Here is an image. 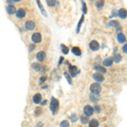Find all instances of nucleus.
<instances>
[{
	"instance_id": "2f4dec72",
	"label": "nucleus",
	"mask_w": 127,
	"mask_h": 127,
	"mask_svg": "<svg viewBox=\"0 0 127 127\" xmlns=\"http://www.w3.org/2000/svg\"><path fill=\"white\" fill-rule=\"evenodd\" d=\"M77 120H78V118H77V114H72L70 116V120L71 122H75L77 121Z\"/></svg>"
},
{
	"instance_id": "58836bf2",
	"label": "nucleus",
	"mask_w": 127,
	"mask_h": 127,
	"mask_svg": "<svg viewBox=\"0 0 127 127\" xmlns=\"http://www.w3.org/2000/svg\"><path fill=\"white\" fill-rule=\"evenodd\" d=\"M7 3H8V4H10V5H11V3H11V0H7Z\"/></svg>"
},
{
	"instance_id": "f03ea898",
	"label": "nucleus",
	"mask_w": 127,
	"mask_h": 127,
	"mask_svg": "<svg viewBox=\"0 0 127 127\" xmlns=\"http://www.w3.org/2000/svg\"><path fill=\"white\" fill-rule=\"evenodd\" d=\"M90 90H91V92H92V94L98 95L99 93L101 92V91H102V86H101L100 84H98V83H97V82L92 83L90 86Z\"/></svg>"
},
{
	"instance_id": "aec40b11",
	"label": "nucleus",
	"mask_w": 127,
	"mask_h": 127,
	"mask_svg": "<svg viewBox=\"0 0 127 127\" xmlns=\"http://www.w3.org/2000/svg\"><path fill=\"white\" fill-rule=\"evenodd\" d=\"M89 123V127H98L99 126V122L97 120H95V119H93V120H91Z\"/></svg>"
},
{
	"instance_id": "423d86ee",
	"label": "nucleus",
	"mask_w": 127,
	"mask_h": 127,
	"mask_svg": "<svg viewBox=\"0 0 127 127\" xmlns=\"http://www.w3.org/2000/svg\"><path fill=\"white\" fill-rule=\"evenodd\" d=\"M25 29L28 30V31H33L36 27V24L34 21H27L26 22H25Z\"/></svg>"
},
{
	"instance_id": "a19ab883",
	"label": "nucleus",
	"mask_w": 127,
	"mask_h": 127,
	"mask_svg": "<svg viewBox=\"0 0 127 127\" xmlns=\"http://www.w3.org/2000/svg\"><path fill=\"white\" fill-rule=\"evenodd\" d=\"M92 1H95V0H92Z\"/></svg>"
},
{
	"instance_id": "cd10ccee",
	"label": "nucleus",
	"mask_w": 127,
	"mask_h": 127,
	"mask_svg": "<svg viewBox=\"0 0 127 127\" xmlns=\"http://www.w3.org/2000/svg\"><path fill=\"white\" fill-rule=\"evenodd\" d=\"M81 123H83L84 125H86V124H87V123L89 122V120H88V118H87V116H86V115H81Z\"/></svg>"
},
{
	"instance_id": "f704fd0d",
	"label": "nucleus",
	"mask_w": 127,
	"mask_h": 127,
	"mask_svg": "<svg viewBox=\"0 0 127 127\" xmlns=\"http://www.w3.org/2000/svg\"><path fill=\"white\" fill-rule=\"evenodd\" d=\"M47 80V77L46 76H42L40 81H39V82H40V84H42V82H44L45 81Z\"/></svg>"
},
{
	"instance_id": "7ed1b4c3",
	"label": "nucleus",
	"mask_w": 127,
	"mask_h": 127,
	"mask_svg": "<svg viewBox=\"0 0 127 127\" xmlns=\"http://www.w3.org/2000/svg\"><path fill=\"white\" fill-rule=\"evenodd\" d=\"M31 40L34 43H40L42 42V35L39 32H35L31 36Z\"/></svg>"
},
{
	"instance_id": "f3484780",
	"label": "nucleus",
	"mask_w": 127,
	"mask_h": 127,
	"mask_svg": "<svg viewBox=\"0 0 127 127\" xmlns=\"http://www.w3.org/2000/svg\"><path fill=\"white\" fill-rule=\"evenodd\" d=\"M94 69L97 71H98V72H100V73H104V74H105L106 71H107L106 69H105L104 66H102V65H95Z\"/></svg>"
},
{
	"instance_id": "9b49d317",
	"label": "nucleus",
	"mask_w": 127,
	"mask_h": 127,
	"mask_svg": "<svg viewBox=\"0 0 127 127\" xmlns=\"http://www.w3.org/2000/svg\"><path fill=\"white\" fill-rule=\"evenodd\" d=\"M117 40L120 43H125V42L126 40V35L124 33H119L117 35Z\"/></svg>"
},
{
	"instance_id": "39448f33",
	"label": "nucleus",
	"mask_w": 127,
	"mask_h": 127,
	"mask_svg": "<svg viewBox=\"0 0 127 127\" xmlns=\"http://www.w3.org/2000/svg\"><path fill=\"white\" fill-rule=\"evenodd\" d=\"M89 47H90L91 50H92V51H98V49H99V47H100V45H99V43H98V41L92 40L90 42V44H89Z\"/></svg>"
},
{
	"instance_id": "412c9836",
	"label": "nucleus",
	"mask_w": 127,
	"mask_h": 127,
	"mask_svg": "<svg viewBox=\"0 0 127 127\" xmlns=\"http://www.w3.org/2000/svg\"><path fill=\"white\" fill-rule=\"evenodd\" d=\"M109 25L115 27V28H119V27L120 26V21H111L109 22Z\"/></svg>"
},
{
	"instance_id": "a211bd4d",
	"label": "nucleus",
	"mask_w": 127,
	"mask_h": 127,
	"mask_svg": "<svg viewBox=\"0 0 127 127\" xmlns=\"http://www.w3.org/2000/svg\"><path fill=\"white\" fill-rule=\"evenodd\" d=\"M83 21H84V15H82V16H81V20H80V21H79L78 25H77V27H76V31H75V32H76V34H78V33L80 32L81 28V25H82Z\"/></svg>"
},
{
	"instance_id": "5701e85b",
	"label": "nucleus",
	"mask_w": 127,
	"mask_h": 127,
	"mask_svg": "<svg viewBox=\"0 0 127 127\" xmlns=\"http://www.w3.org/2000/svg\"><path fill=\"white\" fill-rule=\"evenodd\" d=\"M104 0H98V2L96 3V7L99 9H102V8L104 7Z\"/></svg>"
},
{
	"instance_id": "2eb2a0df",
	"label": "nucleus",
	"mask_w": 127,
	"mask_h": 127,
	"mask_svg": "<svg viewBox=\"0 0 127 127\" xmlns=\"http://www.w3.org/2000/svg\"><path fill=\"white\" fill-rule=\"evenodd\" d=\"M118 15H119V16H120V18H121V19H126V15H127L126 9H120L118 12Z\"/></svg>"
},
{
	"instance_id": "9d476101",
	"label": "nucleus",
	"mask_w": 127,
	"mask_h": 127,
	"mask_svg": "<svg viewBox=\"0 0 127 127\" xmlns=\"http://www.w3.org/2000/svg\"><path fill=\"white\" fill-rule=\"evenodd\" d=\"M69 74L72 77H75L77 75V68L76 66H74V65H69Z\"/></svg>"
},
{
	"instance_id": "f8f14e48",
	"label": "nucleus",
	"mask_w": 127,
	"mask_h": 127,
	"mask_svg": "<svg viewBox=\"0 0 127 127\" xmlns=\"http://www.w3.org/2000/svg\"><path fill=\"white\" fill-rule=\"evenodd\" d=\"M6 10H7V13L9 15H14L16 12V9H15V7L14 5H9L6 8Z\"/></svg>"
},
{
	"instance_id": "7c9ffc66",
	"label": "nucleus",
	"mask_w": 127,
	"mask_h": 127,
	"mask_svg": "<svg viewBox=\"0 0 127 127\" xmlns=\"http://www.w3.org/2000/svg\"><path fill=\"white\" fill-rule=\"evenodd\" d=\"M93 111H94L95 113H97V114H99V113L101 112V107L99 106V105L96 104L94 108H93Z\"/></svg>"
},
{
	"instance_id": "ea45409f",
	"label": "nucleus",
	"mask_w": 127,
	"mask_h": 127,
	"mask_svg": "<svg viewBox=\"0 0 127 127\" xmlns=\"http://www.w3.org/2000/svg\"><path fill=\"white\" fill-rule=\"evenodd\" d=\"M12 1H13V2H20L21 0H12Z\"/></svg>"
},
{
	"instance_id": "72a5a7b5",
	"label": "nucleus",
	"mask_w": 127,
	"mask_h": 127,
	"mask_svg": "<svg viewBox=\"0 0 127 127\" xmlns=\"http://www.w3.org/2000/svg\"><path fill=\"white\" fill-rule=\"evenodd\" d=\"M35 47H36V46H35L34 43H31V44H30L29 45V51H30V52H32L33 50H35Z\"/></svg>"
},
{
	"instance_id": "1a4fd4ad",
	"label": "nucleus",
	"mask_w": 127,
	"mask_h": 127,
	"mask_svg": "<svg viewBox=\"0 0 127 127\" xmlns=\"http://www.w3.org/2000/svg\"><path fill=\"white\" fill-rule=\"evenodd\" d=\"M15 14H16V17L19 18V19H23V18L25 17V15H26L25 10L24 9H19L18 10H16Z\"/></svg>"
},
{
	"instance_id": "c85d7f7f",
	"label": "nucleus",
	"mask_w": 127,
	"mask_h": 127,
	"mask_svg": "<svg viewBox=\"0 0 127 127\" xmlns=\"http://www.w3.org/2000/svg\"><path fill=\"white\" fill-rule=\"evenodd\" d=\"M61 49H62V52L64 54H68L69 53V48L65 45H61Z\"/></svg>"
},
{
	"instance_id": "bb28decb",
	"label": "nucleus",
	"mask_w": 127,
	"mask_h": 127,
	"mask_svg": "<svg viewBox=\"0 0 127 127\" xmlns=\"http://www.w3.org/2000/svg\"><path fill=\"white\" fill-rule=\"evenodd\" d=\"M64 75L65 79H66V80H67V81H68L69 84V85L72 84V79H71L70 75H69L67 72H64Z\"/></svg>"
},
{
	"instance_id": "f257e3e1",
	"label": "nucleus",
	"mask_w": 127,
	"mask_h": 127,
	"mask_svg": "<svg viewBox=\"0 0 127 127\" xmlns=\"http://www.w3.org/2000/svg\"><path fill=\"white\" fill-rule=\"evenodd\" d=\"M59 100L53 97V98H51V102H50V109L52 111L53 114H56L59 111Z\"/></svg>"
},
{
	"instance_id": "a878e982",
	"label": "nucleus",
	"mask_w": 127,
	"mask_h": 127,
	"mask_svg": "<svg viewBox=\"0 0 127 127\" xmlns=\"http://www.w3.org/2000/svg\"><path fill=\"white\" fill-rule=\"evenodd\" d=\"M47 4L49 6V7H54L56 5L57 0H46Z\"/></svg>"
},
{
	"instance_id": "e433bc0d",
	"label": "nucleus",
	"mask_w": 127,
	"mask_h": 127,
	"mask_svg": "<svg viewBox=\"0 0 127 127\" xmlns=\"http://www.w3.org/2000/svg\"><path fill=\"white\" fill-rule=\"evenodd\" d=\"M63 60H64V57H60V59H59V65L62 64Z\"/></svg>"
},
{
	"instance_id": "c9c22d12",
	"label": "nucleus",
	"mask_w": 127,
	"mask_h": 127,
	"mask_svg": "<svg viewBox=\"0 0 127 127\" xmlns=\"http://www.w3.org/2000/svg\"><path fill=\"white\" fill-rule=\"evenodd\" d=\"M123 52L125 53H127V44H124V46H123Z\"/></svg>"
},
{
	"instance_id": "b1692460",
	"label": "nucleus",
	"mask_w": 127,
	"mask_h": 127,
	"mask_svg": "<svg viewBox=\"0 0 127 127\" xmlns=\"http://www.w3.org/2000/svg\"><path fill=\"white\" fill-rule=\"evenodd\" d=\"M121 60H122V57H121V55H120V54H115L114 57V59H113V61H114V62L117 64L120 63Z\"/></svg>"
},
{
	"instance_id": "4be33fe9",
	"label": "nucleus",
	"mask_w": 127,
	"mask_h": 127,
	"mask_svg": "<svg viewBox=\"0 0 127 127\" xmlns=\"http://www.w3.org/2000/svg\"><path fill=\"white\" fill-rule=\"evenodd\" d=\"M31 67H32V69L36 71H40L41 68H42L41 65L39 64H37V63H33L32 65H31Z\"/></svg>"
},
{
	"instance_id": "4c0bfd02",
	"label": "nucleus",
	"mask_w": 127,
	"mask_h": 127,
	"mask_svg": "<svg viewBox=\"0 0 127 127\" xmlns=\"http://www.w3.org/2000/svg\"><path fill=\"white\" fill-rule=\"evenodd\" d=\"M47 103V100H45V101H43V102H42L41 105H43V106H44V105H46Z\"/></svg>"
},
{
	"instance_id": "20e7f679",
	"label": "nucleus",
	"mask_w": 127,
	"mask_h": 127,
	"mask_svg": "<svg viewBox=\"0 0 127 127\" xmlns=\"http://www.w3.org/2000/svg\"><path fill=\"white\" fill-rule=\"evenodd\" d=\"M93 113H94V111H93V108L92 106L86 105V106L84 107V114L86 116H87V117L92 116L93 114Z\"/></svg>"
},
{
	"instance_id": "dca6fc26",
	"label": "nucleus",
	"mask_w": 127,
	"mask_h": 127,
	"mask_svg": "<svg viewBox=\"0 0 127 127\" xmlns=\"http://www.w3.org/2000/svg\"><path fill=\"white\" fill-rule=\"evenodd\" d=\"M36 1H37V5H38V7H39V9H40V10H41V12H42V15H44L45 17H47V12L45 11L44 7H43L42 4V3H41L40 0H36Z\"/></svg>"
},
{
	"instance_id": "393cba45",
	"label": "nucleus",
	"mask_w": 127,
	"mask_h": 127,
	"mask_svg": "<svg viewBox=\"0 0 127 127\" xmlns=\"http://www.w3.org/2000/svg\"><path fill=\"white\" fill-rule=\"evenodd\" d=\"M90 100L93 103H97L99 100V97L97 94H92L90 96Z\"/></svg>"
},
{
	"instance_id": "4468645a",
	"label": "nucleus",
	"mask_w": 127,
	"mask_h": 127,
	"mask_svg": "<svg viewBox=\"0 0 127 127\" xmlns=\"http://www.w3.org/2000/svg\"><path fill=\"white\" fill-rule=\"evenodd\" d=\"M113 59L112 58H107L106 59H104V62H103V64H104V66H106V67H110L111 65L113 64Z\"/></svg>"
},
{
	"instance_id": "473e14b6",
	"label": "nucleus",
	"mask_w": 127,
	"mask_h": 127,
	"mask_svg": "<svg viewBox=\"0 0 127 127\" xmlns=\"http://www.w3.org/2000/svg\"><path fill=\"white\" fill-rule=\"evenodd\" d=\"M82 11H83V14H86L87 13V8H86V4L85 2H82Z\"/></svg>"
},
{
	"instance_id": "6ab92c4d",
	"label": "nucleus",
	"mask_w": 127,
	"mask_h": 127,
	"mask_svg": "<svg viewBox=\"0 0 127 127\" xmlns=\"http://www.w3.org/2000/svg\"><path fill=\"white\" fill-rule=\"evenodd\" d=\"M71 51H72V53H74L75 55H76V56H81V50L80 47H74Z\"/></svg>"
},
{
	"instance_id": "6e6552de",
	"label": "nucleus",
	"mask_w": 127,
	"mask_h": 127,
	"mask_svg": "<svg viewBox=\"0 0 127 127\" xmlns=\"http://www.w3.org/2000/svg\"><path fill=\"white\" fill-rule=\"evenodd\" d=\"M92 78L94 79L97 82H103L104 81V77L101 73H95L92 75Z\"/></svg>"
},
{
	"instance_id": "ddd939ff",
	"label": "nucleus",
	"mask_w": 127,
	"mask_h": 127,
	"mask_svg": "<svg viewBox=\"0 0 127 127\" xmlns=\"http://www.w3.org/2000/svg\"><path fill=\"white\" fill-rule=\"evenodd\" d=\"M32 99H33V102H34L36 104H40L42 101V95L40 93H37V94H35L34 96H33Z\"/></svg>"
},
{
	"instance_id": "0eeeda50",
	"label": "nucleus",
	"mask_w": 127,
	"mask_h": 127,
	"mask_svg": "<svg viewBox=\"0 0 127 127\" xmlns=\"http://www.w3.org/2000/svg\"><path fill=\"white\" fill-rule=\"evenodd\" d=\"M46 57H47L46 53L43 52V51H40V52L37 53V59L39 62H43V61L46 59Z\"/></svg>"
},
{
	"instance_id": "c756f323",
	"label": "nucleus",
	"mask_w": 127,
	"mask_h": 127,
	"mask_svg": "<svg viewBox=\"0 0 127 127\" xmlns=\"http://www.w3.org/2000/svg\"><path fill=\"white\" fill-rule=\"evenodd\" d=\"M60 127H69V123L68 120H64L60 123Z\"/></svg>"
}]
</instances>
